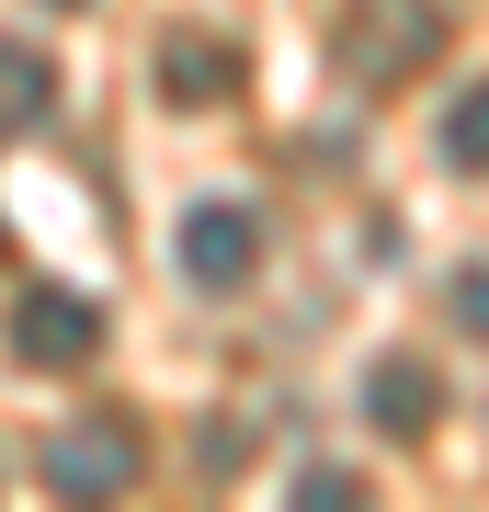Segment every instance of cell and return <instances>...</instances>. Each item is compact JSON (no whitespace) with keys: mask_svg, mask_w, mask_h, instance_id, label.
Listing matches in <instances>:
<instances>
[{"mask_svg":"<svg viewBox=\"0 0 489 512\" xmlns=\"http://www.w3.org/2000/svg\"><path fill=\"white\" fill-rule=\"evenodd\" d=\"M433 46H444V0H353V12H342V69L376 80V92L410 80Z\"/></svg>","mask_w":489,"mask_h":512,"instance_id":"6da1fadb","label":"cell"},{"mask_svg":"<svg viewBox=\"0 0 489 512\" xmlns=\"http://www.w3.org/2000/svg\"><path fill=\"white\" fill-rule=\"evenodd\" d=\"M171 262H182V285H205V296H228V285H251V262H262V217L251 205H194V217L171 228Z\"/></svg>","mask_w":489,"mask_h":512,"instance_id":"7a4b0ae2","label":"cell"},{"mask_svg":"<svg viewBox=\"0 0 489 512\" xmlns=\"http://www.w3.org/2000/svg\"><path fill=\"white\" fill-rule=\"evenodd\" d=\"M12 353H23V365H46V376H69V365L103 353V308L69 296V285H23V296H12Z\"/></svg>","mask_w":489,"mask_h":512,"instance_id":"3957f363","label":"cell"},{"mask_svg":"<svg viewBox=\"0 0 489 512\" xmlns=\"http://www.w3.org/2000/svg\"><path fill=\"white\" fill-rule=\"evenodd\" d=\"M46 490H57V501H114V490H137V433H126V421H69V433L46 444Z\"/></svg>","mask_w":489,"mask_h":512,"instance_id":"277c9868","label":"cell"},{"mask_svg":"<svg viewBox=\"0 0 489 512\" xmlns=\"http://www.w3.org/2000/svg\"><path fill=\"white\" fill-rule=\"evenodd\" d=\"M364 410H376V433L421 444V433H433V410H444V387H433L421 353H376V365H364Z\"/></svg>","mask_w":489,"mask_h":512,"instance_id":"5b68a950","label":"cell"},{"mask_svg":"<svg viewBox=\"0 0 489 512\" xmlns=\"http://www.w3.org/2000/svg\"><path fill=\"white\" fill-rule=\"evenodd\" d=\"M46 103H57V57L23 46V35H0V137L46 126Z\"/></svg>","mask_w":489,"mask_h":512,"instance_id":"8992f818","label":"cell"},{"mask_svg":"<svg viewBox=\"0 0 489 512\" xmlns=\"http://www.w3.org/2000/svg\"><path fill=\"white\" fill-rule=\"evenodd\" d=\"M228 80H239V57H228L217 35H171V46H160V92H171V103H228Z\"/></svg>","mask_w":489,"mask_h":512,"instance_id":"52a82bcc","label":"cell"},{"mask_svg":"<svg viewBox=\"0 0 489 512\" xmlns=\"http://www.w3.org/2000/svg\"><path fill=\"white\" fill-rule=\"evenodd\" d=\"M444 171H489V80H467V92L444 103Z\"/></svg>","mask_w":489,"mask_h":512,"instance_id":"ba28073f","label":"cell"},{"mask_svg":"<svg viewBox=\"0 0 489 512\" xmlns=\"http://www.w3.org/2000/svg\"><path fill=\"white\" fill-rule=\"evenodd\" d=\"M455 330H467V342H489V262H467V274H455Z\"/></svg>","mask_w":489,"mask_h":512,"instance_id":"9c48e42d","label":"cell"},{"mask_svg":"<svg viewBox=\"0 0 489 512\" xmlns=\"http://www.w3.org/2000/svg\"><path fill=\"white\" fill-rule=\"evenodd\" d=\"M296 501H308V512H342L353 478H342V467H308V478H296Z\"/></svg>","mask_w":489,"mask_h":512,"instance_id":"30bf717a","label":"cell"}]
</instances>
